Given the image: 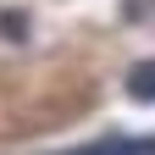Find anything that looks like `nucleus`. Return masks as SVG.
<instances>
[{
  "mask_svg": "<svg viewBox=\"0 0 155 155\" xmlns=\"http://www.w3.org/2000/svg\"><path fill=\"white\" fill-rule=\"evenodd\" d=\"M72 155H155V139H122V133H111V139H94Z\"/></svg>",
  "mask_w": 155,
  "mask_h": 155,
  "instance_id": "f257e3e1",
  "label": "nucleus"
},
{
  "mask_svg": "<svg viewBox=\"0 0 155 155\" xmlns=\"http://www.w3.org/2000/svg\"><path fill=\"white\" fill-rule=\"evenodd\" d=\"M127 100L155 105V61H139V67L127 72Z\"/></svg>",
  "mask_w": 155,
  "mask_h": 155,
  "instance_id": "f03ea898",
  "label": "nucleus"
}]
</instances>
